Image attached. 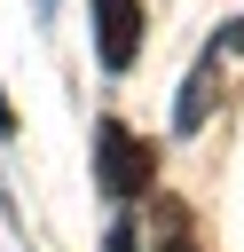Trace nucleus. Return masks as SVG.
Returning a JSON list of instances; mask_svg holds the SVG:
<instances>
[{"mask_svg": "<svg viewBox=\"0 0 244 252\" xmlns=\"http://www.w3.org/2000/svg\"><path fill=\"white\" fill-rule=\"evenodd\" d=\"M213 87H220V47H205V55H197V71H189V87H181V102H173V126H181V134H197V126H205Z\"/></svg>", "mask_w": 244, "mask_h": 252, "instance_id": "nucleus-4", "label": "nucleus"}, {"mask_svg": "<svg viewBox=\"0 0 244 252\" xmlns=\"http://www.w3.org/2000/svg\"><path fill=\"white\" fill-rule=\"evenodd\" d=\"M102 252H142V228H134V220H110V228H102Z\"/></svg>", "mask_w": 244, "mask_h": 252, "instance_id": "nucleus-5", "label": "nucleus"}, {"mask_svg": "<svg viewBox=\"0 0 244 252\" xmlns=\"http://www.w3.org/2000/svg\"><path fill=\"white\" fill-rule=\"evenodd\" d=\"M142 47V0H94V55L102 71H126Z\"/></svg>", "mask_w": 244, "mask_h": 252, "instance_id": "nucleus-2", "label": "nucleus"}, {"mask_svg": "<svg viewBox=\"0 0 244 252\" xmlns=\"http://www.w3.org/2000/svg\"><path fill=\"white\" fill-rule=\"evenodd\" d=\"M213 47H220V55H228V47H244V24H228V32L213 39Z\"/></svg>", "mask_w": 244, "mask_h": 252, "instance_id": "nucleus-6", "label": "nucleus"}, {"mask_svg": "<svg viewBox=\"0 0 244 252\" xmlns=\"http://www.w3.org/2000/svg\"><path fill=\"white\" fill-rule=\"evenodd\" d=\"M0 134H16V110H8V87H0Z\"/></svg>", "mask_w": 244, "mask_h": 252, "instance_id": "nucleus-7", "label": "nucleus"}, {"mask_svg": "<svg viewBox=\"0 0 244 252\" xmlns=\"http://www.w3.org/2000/svg\"><path fill=\"white\" fill-rule=\"evenodd\" d=\"M94 181H102L110 197H150V189H157V150L134 142L126 118H102V126H94Z\"/></svg>", "mask_w": 244, "mask_h": 252, "instance_id": "nucleus-1", "label": "nucleus"}, {"mask_svg": "<svg viewBox=\"0 0 244 252\" xmlns=\"http://www.w3.org/2000/svg\"><path fill=\"white\" fill-rule=\"evenodd\" d=\"M39 8H47V0H39Z\"/></svg>", "mask_w": 244, "mask_h": 252, "instance_id": "nucleus-8", "label": "nucleus"}, {"mask_svg": "<svg viewBox=\"0 0 244 252\" xmlns=\"http://www.w3.org/2000/svg\"><path fill=\"white\" fill-rule=\"evenodd\" d=\"M150 252H205L197 244V213L181 197H150Z\"/></svg>", "mask_w": 244, "mask_h": 252, "instance_id": "nucleus-3", "label": "nucleus"}]
</instances>
